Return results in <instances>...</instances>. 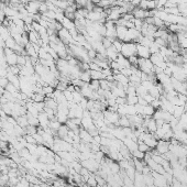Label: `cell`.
<instances>
[{
  "label": "cell",
  "mask_w": 187,
  "mask_h": 187,
  "mask_svg": "<svg viewBox=\"0 0 187 187\" xmlns=\"http://www.w3.org/2000/svg\"><path fill=\"white\" fill-rule=\"evenodd\" d=\"M138 67L141 72L145 73V74L150 75L154 73V65L152 64V62L150 61V58H139ZM155 74V73H154Z\"/></svg>",
  "instance_id": "6da1fadb"
},
{
  "label": "cell",
  "mask_w": 187,
  "mask_h": 187,
  "mask_svg": "<svg viewBox=\"0 0 187 187\" xmlns=\"http://www.w3.org/2000/svg\"><path fill=\"white\" fill-rule=\"evenodd\" d=\"M120 54L123 55L124 57L127 58H129L130 56H133V55H137V43L135 42L123 43Z\"/></svg>",
  "instance_id": "7a4b0ae2"
},
{
  "label": "cell",
  "mask_w": 187,
  "mask_h": 187,
  "mask_svg": "<svg viewBox=\"0 0 187 187\" xmlns=\"http://www.w3.org/2000/svg\"><path fill=\"white\" fill-rule=\"evenodd\" d=\"M3 52H5V57H6V62L9 66H13V65H17L18 64V54L12 51L10 49H7L5 47L3 49Z\"/></svg>",
  "instance_id": "3957f363"
},
{
  "label": "cell",
  "mask_w": 187,
  "mask_h": 187,
  "mask_svg": "<svg viewBox=\"0 0 187 187\" xmlns=\"http://www.w3.org/2000/svg\"><path fill=\"white\" fill-rule=\"evenodd\" d=\"M81 165L83 167L87 168L89 172H97L100 167V163H98L95 158H88V160H85V161L81 162Z\"/></svg>",
  "instance_id": "277c9868"
},
{
  "label": "cell",
  "mask_w": 187,
  "mask_h": 187,
  "mask_svg": "<svg viewBox=\"0 0 187 187\" xmlns=\"http://www.w3.org/2000/svg\"><path fill=\"white\" fill-rule=\"evenodd\" d=\"M137 56L139 58H150L151 53H150L149 47L137 43Z\"/></svg>",
  "instance_id": "5b68a950"
},
{
  "label": "cell",
  "mask_w": 187,
  "mask_h": 187,
  "mask_svg": "<svg viewBox=\"0 0 187 187\" xmlns=\"http://www.w3.org/2000/svg\"><path fill=\"white\" fill-rule=\"evenodd\" d=\"M40 5H41V2L35 1V0H32V1H30V2L26 3L24 7H26V11L29 12L30 15H36V13H39V8H40Z\"/></svg>",
  "instance_id": "8992f818"
},
{
  "label": "cell",
  "mask_w": 187,
  "mask_h": 187,
  "mask_svg": "<svg viewBox=\"0 0 187 187\" xmlns=\"http://www.w3.org/2000/svg\"><path fill=\"white\" fill-rule=\"evenodd\" d=\"M170 141H164V140H158V145L155 150L158 151V154H165L166 152L170 151Z\"/></svg>",
  "instance_id": "52a82bcc"
},
{
  "label": "cell",
  "mask_w": 187,
  "mask_h": 187,
  "mask_svg": "<svg viewBox=\"0 0 187 187\" xmlns=\"http://www.w3.org/2000/svg\"><path fill=\"white\" fill-rule=\"evenodd\" d=\"M132 15L134 17V19H141V20H144L145 18H147L150 16L149 10H143L140 7H135L134 10L132 11Z\"/></svg>",
  "instance_id": "ba28073f"
},
{
  "label": "cell",
  "mask_w": 187,
  "mask_h": 187,
  "mask_svg": "<svg viewBox=\"0 0 187 187\" xmlns=\"http://www.w3.org/2000/svg\"><path fill=\"white\" fill-rule=\"evenodd\" d=\"M79 138H81V141L84 143H92V137L83 127H81V130H79Z\"/></svg>",
  "instance_id": "9c48e42d"
},
{
  "label": "cell",
  "mask_w": 187,
  "mask_h": 187,
  "mask_svg": "<svg viewBox=\"0 0 187 187\" xmlns=\"http://www.w3.org/2000/svg\"><path fill=\"white\" fill-rule=\"evenodd\" d=\"M123 144L126 145V147H128V150L130 151V153H133L134 151H137L138 150V143L137 142H134L132 140V139L130 138H124L123 139Z\"/></svg>",
  "instance_id": "30bf717a"
},
{
  "label": "cell",
  "mask_w": 187,
  "mask_h": 187,
  "mask_svg": "<svg viewBox=\"0 0 187 187\" xmlns=\"http://www.w3.org/2000/svg\"><path fill=\"white\" fill-rule=\"evenodd\" d=\"M118 55H119V53L116 51V49L112 45L110 46V47H108V49H106V57L109 58V60H108L109 62L117 60Z\"/></svg>",
  "instance_id": "8fae6325"
},
{
  "label": "cell",
  "mask_w": 187,
  "mask_h": 187,
  "mask_svg": "<svg viewBox=\"0 0 187 187\" xmlns=\"http://www.w3.org/2000/svg\"><path fill=\"white\" fill-rule=\"evenodd\" d=\"M117 62H118V64L120 65L121 68H129L130 66H131V64H130L129 60H128L127 57H124L123 55H121L120 53H119L118 57H117Z\"/></svg>",
  "instance_id": "7c38bea8"
},
{
  "label": "cell",
  "mask_w": 187,
  "mask_h": 187,
  "mask_svg": "<svg viewBox=\"0 0 187 187\" xmlns=\"http://www.w3.org/2000/svg\"><path fill=\"white\" fill-rule=\"evenodd\" d=\"M128 29L126 26H117V39L123 42L126 34H127Z\"/></svg>",
  "instance_id": "4fadbf2b"
},
{
  "label": "cell",
  "mask_w": 187,
  "mask_h": 187,
  "mask_svg": "<svg viewBox=\"0 0 187 187\" xmlns=\"http://www.w3.org/2000/svg\"><path fill=\"white\" fill-rule=\"evenodd\" d=\"M68 131H69V129L67 128V126L66 124H62L60 127V129L57 130V137L60 139H65L66 137H68Z\"/></svg>",
  "instance_id": "5bb4252c"
},
{
  "label": "cell",
  "mask_w": 187,
  "mask_h": 187,
  "mask_svg": "<svg viewBox=\"0 0 187 187\" xmlns=\"http://www.w3.org/2000/svg\"><path fill=\"white\" fill-rule=\"evenodd\" d=\"M90 77L92 79H96V81H101V79H106V76L104 75V73L100 71H92L90 69Z\"/></svg>",
  "instance_id": "9a60e30c"
},
{
  "label": "cell",
  "mask_w": 187,
  "mask_h": 187,
  "mask_svg": "<svg viewBox=\"0 0 187 187\" xmlns=\"http://www.w3.org/2000/svg\"><path fill=\"white\" fill-rule=\"evenodd\" d=\"M154 112H155V109L151 105H147V106H144L143 112H142L141 116L142 117H153Z\"/></svg>",
  "instance_id": "2e32d148"
},
{
  "label": "cell",
  "mask_w": 187,
  "mask_h": 187,
  "mask_svg": "<svg viewBox=\"0 0 187 187\" xmlns=\"http://www.w3.org/2000/svg\"><path fill=\"white\" fill-rule=\"evenodd\" d=\"M62 26H63L64 29H66V30H72V29H75L76 26H75V23L74 21L72 20H69V19H67V18H64L63 21H62Z\"/></svg>",
  "instance_id": "e0dca14e"
},
{
  "label": "cell",
  "mask_w": 187,
  "mask_h": 187,
  "mask_svg": "<svg viewBox=\"0 0 187 187\" xmlns=\"http://www.w3.org/2000/svg\"><path fill=\"white\" fill-rule=\"evenodd\" d=\"M28 36H29L30 43H36L37 44V41L40 40V34H39L37 32H35L34 30L28 32Z\"/></svg>",
  "instance_id": "ac0fdd59"
},
{
  "label": "cell",
  "mask_w": 187,
  "mask_h": 187,
  "mask_svg": "<svg viewBox=\"0 0 187 187\" xmlns=\"http://www.w3.org/2000/svg\"><path fill=\"white\" fill-rule=\"evenodd\" d=\"M185 107L184 106H175L174 107V112H173V116L175 117V118L179 119L185 113Z\"/></svg>",
  "instance_id": "d6986e66"
},
{
  "label": "cell",
  "mask_w": 187,
  "mask_h": 187,
  "mask_svg": "<svg viewBox=\"0 0 187 187\" xmlns=\"http://www.w3.org/2000/svg\"><path fill=\"white\" fill-rule=\"evenodd\" d=\"M147 130L150 133H155V131L158 130V126H156L155 120L153 118H151L149 120V122L147 123Z\"/></svg>",
  "instance_id": "ffe728a7"
},
{
  "label": "cell",
  "mask_w": 187,
  "mask_h": 187,
  "mask_svg": "<svg viewBox=\"0 0 187 187\" xmlns=\"http://www.w3.org/2000/svg\"><path fill=\"white\" fill-rule=\"evenodd\" d=\"M17 123L20 126L21 128H26L28 126H29V122H28V118H26V115H24V116H19L17 119Z\"/></svg>",
  "instance_id": "44dd1931"
},
{
  "label": "cell",
  "mask_w": 187,
  "mask_h": 187,
  "mask_svg": "<svg viewBox=\"0 0 187 187\" xmlns=\"http://www.w3.org/2000/svg\"><path fill=\"white\" fill-rule=\"evenodd\" d=\"M44 104H45V107H49V108H51V109H53V110H56V109H57L58 104L54 100V99H53L52 97L46 98L45 101H44Z\"/></svg>",
  "instance_id": "7402d4cb"
},
{
  "label": "cell",
  "mask_w": 187,
  "mask_h": 187,
  "mask_svg": "<svg viewBox=\"0 0 187 187\" xmlns=\"http://www.w3.org/2000/svg\"><path fill=\"white\" fill-rule=\"evenodd\" d=\"M118 124H119V127H121V128L131 127L128 116H120V119H119V123Z\"/></svg>",
  "instance_id": "603a6c76"
},
{
  "label": "cell",
  "mask_w": 187,
  "mask_h": 187,
  "mask_svg": "<svg viewBox=\"0 0 187 187\" xmlns=\"http://www.w3.org/2000/svg\"><path fill=\"white\" fill-rule=\"evenodd\" d=\"M79 79L83 81L84 83H90L92 77H90V72L89 71H81V75H79Z\"/></svg>",
  "instance_id": "cb8c5ba5"
},
{
  "label": "cell",
  "mask_w": 187,
  "mask_h": 187,
  "mask_svg": "<svg viewBox=\"0 0 187 187\" xmlns=\"http://www.w3.org/2000/svg\"><path fill=\"white\" fill-rule=\"evenodd\" d=\"M61 126H62V123H61L60 121H58L56 118L53 119V120H50L49 128H50V129H52L53 131H56V132H57V130L60 129Z\"/></svg>",
  "instance_id": "d4e9b609"
},
{
  "label": "cell",
  "mask_w": 187,
  "mask_h": 187,
  "mask_svg": "<svg viewBox=\"0 0 187 187\" xmlns=\"http://www.w3.org/2000/svg\"><path fill=\"white\" fill-rule=\"evenodd\" d=\"M149 94L151 96H153V97L155 98V99H160V97H161V92H160V90H158V88L156 87L155 84H154L152 88L149 90Z\"/></svg>",
  "instance_id": "484cf974"
},
{
  "label": "cell",
  "mask_w": 187,
  "mask_h": 187,
  "mask_svg": "<svg viewBox=\"0 0 187 187\" xmlns=\"http://www.w3.org/2000/svg\"><path fill=\"white\" fill-rule=\"evenodd\" d=\"M138 150L139 151H141V152H143V153H147L151 151V149H150V147H147V144L144 143L142 140H138Z\"/></svg>",
  "instance_id": "4316f807"
},
{
  "label": "cell",
  "mask_w": 187,
  "mask_h": 187,
  "mask_svg": "<svg viewBox=\"0 0 187 187\" xmlns=\"http://www.w3.org/2000/svg\"><path fill=\"white\" fill-rule=\"evenodd\" d=\"M5 43H6L7 49H10V50H12V51H13V49H15V46L17 45V42H16L15 39H13L12 36H9L8 39L5 41Z\"/></svg>",
  "instance_id": "83f0119b"
},
{
  "label": "cell",
  "mask_w": 187,
  "mask_h": 187,
  "mask_svg": "<svg viewBox=\"0 0 187 187\" xmlns=\"http://www.w3.org/2000/svg\"><path fill=\"white\" fill-rule=\"evenodd\" d=\"M5 90H6V92H10V94H12L13 96H15L17 92H19V89H18L15 85H12L11 83L7 84V86H6V88H5Z\"/></svg>",
  "instance_id": "f1b7e54d"
},
{
  "label": "cell",
  "mask_w": 187,
  "mask_h": 187,
  "mask_svg": "<svg viewBox=\"0 0 187 187\" xmlns=\"http://www.w3.org/2000/svg\"><path fill=\"white\" fill-rule=\"evenodd\" d=\"M124 173H126V175L131 178L132 181H134V176H135V168L134 166H129L127 170H124Z\"/></svg>",
  "instance_id": "f546056e"
},
{
  "label": "cell",
  "mask_w": 187,
  "mask_h": 187,
  "mask_svg": "<svg viewBox=\"0 0 187 187\" xmlns=\"http://www.w3.org/2000/svg\"><path fill=\"white\" fill-rule=\"evenodd\" d=\"M127 104L128 105H137L139 97L137 95H127Z\"/></svg>",
  "instance_id": "4dcf8cb0"
},
{
  "label": "cell",
  "mask_w": 187,
  "mask_h": 187,
  "mask_svg": "<svg viewBox=\"0 0 187 187\" xmlns=\"http://www.w3.org/2000/svg\"><path fill=\"white\" fill-rule=\"evenodd\" d=\"M122 45H123V42L120 40H118V39H116L113 42H112V46L116 49V51L118 53H121V50H122Z\"/></svg>",
  "instance_id": "1f68e13d"
},
{
  "label": "cell",
  "mask_w": 187,
  "mask_h": 187,
  "mask_svg": "<svg viewBox=\"0 0 187 187\" xmlns=\"http://www.w3.org/2000/svg\"><path fill=\"white\" fill-rule=\"evenodd\" d=\"M147 92H147V90L145 89L143 86H142L141 84H140L139 86H137V96H138V97H143V96L147 95Z\"/></svg>",
  "instance_id": "d6a6232c"
},
{
  "label": "cell",
  "mask_w": 187,
  "mask_h": 187,
  "mask_svg": "<svg viewBox=\"0 0 187 187\" xmlns=\"http://www.w3.org/2000/svg\"><path fill=\"white\" fill-rule=\"evenodd\" d=\"M86 184L88 185L89 187H96L97 186V181H96V177H95V175L94 174H90V176H89V178L87 179V182H86Z\"/></svg>",
  "instance_id": "836d02e7"
},
{
  "label": "cell",
  "mask_w": 187,
  "mask_h": 187,
  "mask_svg": "<svg viewBox=\"0 0 187 187\" xmlns=\"http://www.w3.org/2000/svg\"><path fill=\"white\" fill-rule=\"evenodd\" d=\"M89 87L92 90L97 92L99 88H100V81H96V79H92L89 83Z\"/></svg>",
  "instance_id": "e575fe53"
},
{
  "label": "cell",
  "mask_w": 187,
  "mask_h": 187,
  "mask_svg": "<svg viewBox=\"0 0 187 187\" xmlns=\"http://www.w3.org/2000/svg\"><path fill=\"white\" fill-rule=\"evenodd\" d=\"M149 50H150V53H151V54H155V53L160 52V46H158L155 42H153V43L149 46Z\"/></svg>",
  "instance_id": "d590c367"
},
{
  "label": "cell",
  "mask_w": 187,
  "mask_h": 187,
  "mask_svg": "<svg viewBox=\"0 0 187 187\" xmlns=\"http://www.w3.org/2000/svg\"><path fill=\"white\" fill-rule=\"evenodd\" d=\"M154 42H155L160 47H162V46H168L167 41L164 40V39H162V37H155V39H154Z\"/></svg>",
  "instance_id": "8d00e7d4"
},
{
  "label": "cell",
  "mask_w": 187,
  "mask_h": 187,
  "mask_svg": "<svg viewBox=\"0 0 187 187\" xmlns=\"http://www.w3.org/2000/svg\"><path fill=\"white\" fill-rule=\"evenodd\" d=\"M143 21L144 20H141V19H134L133 20V24H134V28L138 31H141L142 29V26H143Z\"/></svg>",
  "instance_id": "74e56055"
},
{
  "label": "cell",
  "mask_w": 187,
  "mask_h": 187,
  "mask_svg": "<svg viewBox=\"0 0 187 187\" xmlns=\"http://www.w3.org/2000/svg\"><path fill=\"white\" fill-rule=\"evenodd\" d=\"M141 85L144 87V88H145V89L147 90V92H149V90L151 89V88H152V87H153V85H154V83H153L152 81H150V79H147V81H141Z\"/></svg>",
  "instance_id": "f35d334b"
},
{
  "label": "cell",
  "mask_w": 187,
  "mask_h": 187,
  "mask_svg": "<svg viewBox=\"0 0 187 187\" xmlns=\"http://www.w3.org/2000/svg\"><path fill=\"white\" fill-rule=\"evenodd\" d=\"M131 154H132V158H138V160H143V158H144V155H145V153L141 152V151H139V150L134 151V152L131 153Z\"/></svg>",
  "instance_id": "ab89813d"
},
{
  "label": "cell",
  "mask_w": 187,
  "mask_h": 187,
  "mask_svg": "<svg viewBox=\"0 0 187 187\" xmlns=\"http://www.w3.org/2000/svg\"><path fill=\"white\" fill-rule=\"evenodd\" d=\"M129 62L130 64H131V66H137L138 67V63H139V57L137 56V55H133V56H130L129 58Z\"/></svg>",
  "instance_id": "60d3db41"
},
{
  "label": "cell",
  "mask_w": 187,
  "mask_h": 187,
  "mask_svg": "<svg viewBox=\"0 0 187 187\" xmlns=\"http://www.w3.org/2000/svg\"><path fill=\"white\" fill-rule=\"evenodd\" d=\"M101 42H102V45H104L106 49H108V47H110V46L112 45V41L110 40V39H108V37H106V36L102 37Z\"/></svg>",
  "instance_id": "b9f144b4"
},
{
  "label": "cell",
  "mask_w": 187,
  "mask_h": 187,
  "mask_svg": "<svg viewBox=\"0 0 187 187\" xmlns=\"http://www.w3.org/2000/svg\"><path fill=\"white\" fill-rule=\"evenodd\" d=\"M156 9V1L154 0H147V10H155Z\"/></svg>",
  "instance_id": "7bdbcfd3"
},
{
  "label": "cell",
  "mask_w": 187,
  "mask_h": 187,
  "mask_svg": "<svg viewBox=\"0 0 187 187\" xmlns=\"http://www.w3.org/2000/svg\"><path fill=\"white\" fill-rule=\"evenodd\" d=\"M96 56H97V52H96L94 49H92V50H89V51H88V57H89L90 62H92V61L95 60Z\"/></svg>",
  "instance_id": "ee69618b"
},
{
  "label": "cell",
  "mask_w": 187,
  "mask_h": 187,
  "mask_svg": "<svg viewBox=\"0 0 187 187\" xmlns=\"http://www.w3.org/2000/svg\"><path fill=\"white\" fill-rule=\"evenodd\" d=\"M64 96H65V98H66L67 101H73V92H69V90H65V92H63Z\"/></svg>",
  "instance_id": "f6af8a7d"
},
{
  "label": "cell",
  "mask_w": 187,
  "mask_h": 187,
  "mask_svg": "<svg viewBox=\"0 0 187 187\" xmlns=\"http://www.w3.org/2000/svg\"><path fill=\"white\" fill-rule=\"evenodd\" d=\"M109 65H110V68L111 69H121L120 65L118 64L117 61H111V62H109Z\"/></svg>",
  "instance_id": "bcb514c9"
},
{
  "label": "cell",
  "mask_w": 187,
  "mask_h": 187,
  "mask_svg": "<svg viewBox=\"0 0 187 187\" xmlns=\"http://www.w3.org/2000/svg\"><path fill=\"white\" fill-rule=\"evenodd\" d=\"M143 98H144V100L147 101V104H149V105L151 104V102H152V101L154 100V99H155V98L153 97V96L150 95L149 92H147V95H145V96H143Z\"/></svg>",
  "instance_id": "7dc6e473"
},
{
  "label": "cell",
  "mask_w": 187,
  "mask_h": 187,
  "mask_svg": "<svg viewBox=\"0 0 187 187\" xmlns=\"http://www.w3.org/2000/svg\"><path fill=\"white\" fill-rule=\"evenodd\" d=\"M138 104H139V105H141V106H147V105H149V104L147 102V101L144 100V98H143V97H139Z\"/></svg>",
  "instance_id": "c3c4849f"
},
{
  "label": "cell",
  "mask_w": 187,
  "mask_h": 187,
  "mask_svg": "<svg viewBox=\"0 0 187 187\" xmlns=\"http://www.w3.org/2000/svg\"><path fill=\"white\" fill-rule=\"evenodd\" d=\"M35 1H39V2H44V1H46V0H35Z\"/></svg>",
  "instance_id": "681fc988"
},
{
  "label": "cell",
  "mask_w": 187,
  "mask_h": 187,
  "mask_svg": "<svg viewBox=\"0 0 187 187\" xmlns=\"http://www.w3.org/2000/svg\"><path fill=\"white\" fill-rule=\"evenodd\" d=\"M96 187H106V186H101V185H97Z\"/></svg>",
  "instance_id": "f907efd6"
},
{
  "label": "cell",
  "mask_w": 187,
  "mask_h": 187,
  "mask_svg": "<svg viewBox=\"0 0 187 187\" xmlns=\"http://www.w3.org/2000/svg\"><path fill=\"white\" fill-rule=\"evenodd\" d=\"M0 2H6V0H0Z\"/></svg>",
  "instance_id": "816d5d0a"
}]
</instances>
